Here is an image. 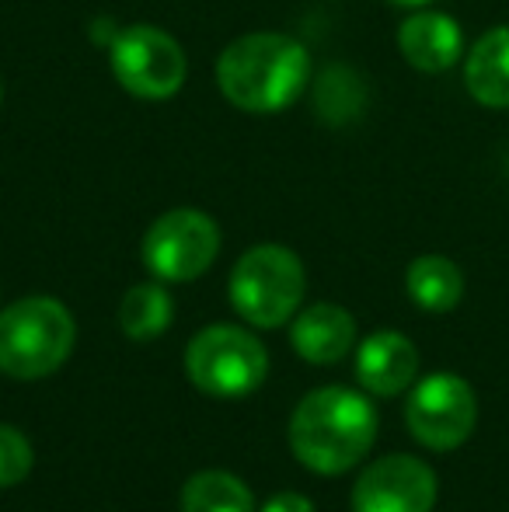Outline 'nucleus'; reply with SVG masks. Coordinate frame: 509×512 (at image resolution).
<instances>
[{"label":"nucleus","mask_w":509,"mask_h":512,"mask_svg":"<svg viewBox=\"0 0 509 512\" xmlns=\"http://www.w3.org/2000/svg\"><path fill=\"white\" fill-rule=\"evenodd\" d=\"M311 84V53L283 32H248L217 60V88L248 115H276Z\"/></svg>","instance_id":"f257e3e1"},{"label":"nucleus","mask_w":509,"mask_h":512,"mask_svg":"<svg viewBox=\"0 0 509 512\" xmlns=\"http://www.w3.org/2000/svg\"><path fill=\"white\" fill-rule=\"evenodd\" d=\"M377 439V408L349 387L311 391L290 418V450L307 471L335 478L360 464Z\"/></svg>","instance_id":"f03ea898"},{"label":"nucleus","mask_w":509,"mask_h":512,"mask_svg":"<svg viewBox=\"0 0 509 512\" xmlns=\"http://www.w3.org/2000/svg\"><path fill=\"white\" fill-rule=\"evenodd\" d=\"M77 342L74 314L53 297H25L0 310V373L42 380L70 359Z\"/></svg>","instance_id":"7ed1b4c3"},{"label":"nucleus","mask_w":509,"mask_h":512,"mask_svg":"<svg viewBox=\"0 0 509 512\" xmlns=\"http://www.w3.org/2000/svg\"><path fill=\"white\" fill-rule=\"evenodd\" d=\"M231 304L255 328L293 321L307 293V272L297 251L283 244H255L231 269Z\"/></svg>","instance_id":"20e7f679"},{"label":"nucleus","mask_w":509,"mask_h":512,"mask_svg":"<svg viewBox=\"0 0 509 512\" xmlns=\"http://www.w3.org/2000/svg\"><path fill=\"white\" fill-rule=\"evenodd\" d=\"M185 373L210 398H245L269 377V352L248 328L210 324L185 349Z\"/></svg>","instance_id":"39448f33"},{"label":"nucleus","mask_w":509,"mask_h":512,"mask_svg":"<svg viewBox=\"0 0 509 512\" xmlns=\"http://www.w3.org/2000/svg\"><path fill=\"white\" fill-rule=\"evenodd\" d=\"M220 255V227L203 209L178 206L157 216L140 244V258L161 283H192Z\"/></svg>","instance_id":"423d86ee"},{"label":"nucleus","mask_w":509,"mask_h":512,"mask_svg":"<svg viewBox=\"0 0 509 512\" xmlns=\"http://www.w3.org/2000/svg\"><path fill=\"white\" fill-rule=\"evenodd\" d=\"M109 67L123 91L143 102H164L185 88L189 60L175 35L157 25L119 28L109 49Z\"/></svg>","instance_id":"0eeeda50"},{"label":"nucleus","mask_w":509,"mask_h":512,"mask_svg":"<svg viewBox=\"0 0 509 512\" xmlns=\"http://www.w3.org/2000/svg\"><path fill=\"white\" fill-rule=\"evenodd\" d=\"M405 422L408 432L429 450H457L475 432L478 398L468 380L457 373H433V377L419 380L415 391L408 394Z\"/></svg>","instance_id":"6e6552de"},{"label":"nucleus","mask_w":509,"mask_h":512,"mask_svg":"<svg viewBox=\"0 0 509 512\" xmlns=\"http://www.w3.org/2000/svg\"><path fill=\"white\" fill-rule=\"evenodd\" d=\"M436 474L408 453H391L367 467L353 485V512H429Z\"/></svg>","instance_id":"1a4fd4ad"},{"label":"nucleus","mask_w":509,"mask_h":512,"mask_svg":"<svg viewBox=\"0 0 509 512\" xmlns=\"http://www.w3.org/2000/svg\"><path fill=\"white\" fill-rule=\"evenodd\" d=\"M356 377L363 391L394 398L419 377V349L401 331H374L356 352Z\"/></svg>","instance_id":"9d476101"},{"label":"nucleus","mask_w":509,"mask_h":512,"mask_svg":"<svg viewBox=\"0 0 509 512\" xmlns=\"http://www.w3.org/2000/svg\"><path fill=\"white\" fill-rule=\"evenodd\" d=\"M398 49L415 70L422 74H443L461 60L464 35L450 14L443 11H415L401 21Z\"/></svg>","instance_id":"9b49d317"},{"label":"nucleus","mask_w":509,"mask_h":512,"mask_svg":"<svg viewBox=\"0 0 509 512\" xmlns=\"http://www.w3.org/2000/svg\"><path fill=\"white\" fill-rule=\"evenodd\" d=\"M290 342L300 359L314 366H332L356 345V321L339 304H311L293 317Z\"/></svg>","instance_id":"f8f14e48"},{"label":"nucleus","mask_w":509,"mask_h":512,"mask_svg":"<svg viewBox=\"0 0 509 512\" xmlns=\"http://www.w3.org/2000/svg\"><path fill=\"white\" fill-rule=\"evenodd\" d=\"M464 84L485 108H509V25L485 32L464 60Z\"/></svg>","instance_id":"ddd939ff"},{"label":"nucleus","mask_w":509,"mask_h":512,"mask_svg":"<svg viewBox=\"0 0 509 512\" xmlns=\"http://www.w3.org/2000/svg\"><path fill=\"white\" fill-rule=\"evenodd\" d=\"M405 290L415 307L429 310V314H447L461 304L464 297V276L450 258L443 255H422L408 265L405 272Z\"/></svg>","instance_id":"4468645a"},{"label":"nucleus","mask_w":509,"mask_h":512,"mask_svg":"<svg viewBox=\"0 0 509 512\" xmlns=\"http://www.w3.org/2000/svg\"><path fill=\"white\" fill-rule=\"evenodd\" d=\"M171 317H175V304H171V293L161 286V279L129 286L123 304H119V328L133 342H150V338L164 335L171 328Z\"/></svg>","instance_id":"2eb2a0df"},{"label":"nucleus","mask_w":509,"mask_h":512,"mask_svg":"<svg viewBox=\"0 0 509 512\" xmlns=\"http://www.w3.org/2000/svg\"><path fill=\"white\" fill-rule=\"evenodd\" d=\"M182 512H255V499L234 474L199 471L182 488Z\"/></svg>","instance_id":"dca6fc26"},{"label":"nucleus","mask_w":509,"mask_h":512,"mask_svg":"<svg viewBox=\"0 0 509 512\" xmlns=\"http://www.w3.org/2000/svg\"><path fill=\"white\" fill-rule=\"evenodd\" d=\"M363 105H367V91H363V81L349 67H328L318 77L314 108H318L321 122H332V126L353 122L363 112Z\"/></svg>","instance_id":"f3484780"},{"label":"nucleus","mask_w":509,"mask_h":512,"mask_svg":"<svg viewBox=\"0 0 509 512\" xmlns=\"http://www.w3.org/2000/svg\"><path fill=\"white\" fill-rule=\"evenodd\" d=\"M35 453L21 429L0 422V488H14L32 474Z\"/></svg>","instance_id":"a211bd4d"},{"label":"nucleus","mask_w":509,"mask_h":512,"mask_svg":"<svg viewBox=\"0 0 509 512\" xmlns=\"http://www.w3.org/2000/svg\"><path fill=\"white\" fill-rule=\"evenodd\" d=\"M262 512H314V502L297 492H279L262 506Z\"/></svg>","instance_id":"6ab92c4d"},{"label":"nucleus","mask_w":509,"mask_h":512,"mask_svg":"<svg viewBox=\"0 0 509 512\" xmlns=\"http://www.w3.org/2000/svg\"><path fill=\"white\" fill-rule=\"evenodd\" d=\"M398 7H422V4H433V0H391Z\"/></svg>","instance_id":"aec40b11"},{"label":"nucleus","mask_w":509,"mask_h":512,"mask_svg":"<svg viewBox=\"0 0 509 512\" xmlns=\"http://www.w3.org/2000/svg\"><path fill=\"white\" fill-rule=\"evenodd\" d=\"M0 102H4V84H0Z\"/></svg>","instance_id":"412c9836"}]
</instances>
